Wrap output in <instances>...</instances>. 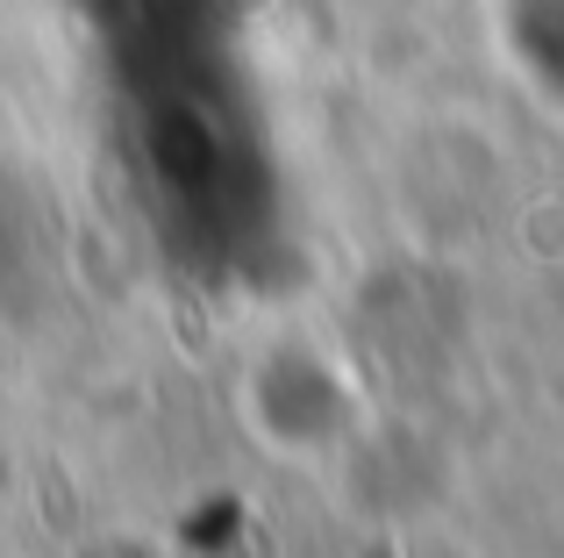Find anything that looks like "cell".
Segmentation results:
<instances>
[{
  "label": "cell",
  "mask_w": 564,
  "mask_h": 558,
  "mask_svg": "<svg viewBox=\"0 0 564 558\" xmlns=\"http://www.w3.org/2000/svg\"><path fill=\"white\" fill-rule=\"evenodd\" d=\"M236 416L264 451L293 465H315L329 451H344L365 422V387L322 336L279 330L250 351L243 379H236Z\"/></svg>",
  "instance_id": "1"
}]
</instances>
